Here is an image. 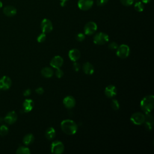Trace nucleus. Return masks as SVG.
Segmentation results:
<instances>
[{"label": "nucleus", "instance_id": "37", "mask_svg": "<svg viewBox=\"0 0 154 154\" xmlns=\"http://www.w3.org/2000/svg\"><path fill=\"white\" fill-rule=\"evenodd\" d=\"M151 0H141V1L143 3V4H147L149 3L150 2Z\"/></svg>", "mask_w": 154, "mask_h": 154}, {"label": "nucleus", "instance_id": "25", "mask_svg": "<svg viewBox=\"0 0 154 154\" xmlns=\"http://www.w3.org/2000/svg\"><path fill=\"white\" fill-rule=\"evenodd\" d=\"M8 132V128L5 125H2L0 126V135L1 136H5L6 135H7Z\"/></svg>", "mask_w": 154, "mask_h": 154}, {"label": "nucleus", "instance_id": "11", "mask_svg": "<svg viewBox=\"0 0 154 154\" xmlns=\"http://www.w3.org/2000/svg\"><path fill=\"white\" fill-rule=\"evenodd\" d=\"M17 119V116L16 112L14 111H11L8 112L6 114V116L4 118V121L8 125H11L14 123L16 122Z\"/></svg>", "mask_w": 154, "mask_h": 154}, {"label": "nucleus", "instance_id": "36", "mask_svg": "<svg viewBox=\"0 0 154 154\" xmlns=\"http://www.w3.org/2000/svg\"><path fill=\"white\" fill-rule=\"evenodd\" d=\"M69 0H60V4L62 7H64L66 5V3L67 1H68Z\"/></svg>", "mask_w": 154, "mask_h": 154}, {"label": "nucleus", "instance_id": "2", "mask_svg": "<svg viewBox=\"0 0 154 154\" xmlns=\"http://www.w3.org/2000/svg\"><path fill=\"white\" fill-rule=\"evenodd\" d=\"M154 106V96L153 95H148L142 99L140 102V106L141 109L145 112H150Z\"/></svg>", "mask_w": 154, "mask_h": 154}, {"label": "nucleus", "instance_id": "18", "mask_svg": "<svg viewBox=\"0 0 154 154\" xmlns=\"http://www.w3.org/2000/svg\"><path fill=\"white\" fill-rule=\"evenodd\" d=\"M68 55L70 60L72 61H78L81 57V53L77 49H72L70 50Z\"/></svg>", "mask_w": 154, "mask_h": 154}, {"label": "nucleus", "instance_id": "3", "mask_svg": "<svg viewBox=\"0 0 154 154\" xmlns=\"http://www.w3.org/2000/svg\"><path fill=\"white\" fill-rule=\"evenodd\" d=\"M109 41V36L106 33L100 32H98L93 37L94 43L99 45H102L106 43Z\"/></svg>", "mask_w": 154, "mask_h": 154}, {"label": "nucleus", "instance_id": "22", "mask_svg": "<svg viewBox=\"0 0 154 154\" xmlns=\"http://www.w3.org/2000/svg\"><path fill=\"white\" fill-rule=\"evenodd\" d=\"M34 141V137L32 134H28L25 135L23 138V143L26 146L29 145Z\"/></svg>", "mask_w": 154, "mask_h": 154}, {"label": "nucleus", "instance_id": "5", "mask_svg": "<svg viewBox=\"0 0 154 154\" xmlns=\"http://www.w3.org/2000/svg\"><path fill=\"white\" fill-rule=\"evenodd\" d=\"M130 120L133 124L135 125H141L144 122L145 115L142 112H137L132 114Z\"/></svg>", "mask_w": 154, "mask_h": 154}, {"label": "nucleus", "instance_id": "8", "mask_svg": "<svg viewBox=\"0 0 154 154\" xmlns=\"http://www.w3.org/2000/svg\"><path fill=\"white\" fill-rule=\"evenodd\" d=\"M41 29L43 32L46 34L49 33L53 29V25L52 22L48 19H43L40 24Z\"/></svg>", "mask_w": 154, "mask_h": 154}, {"label": "nucleus", "instance_id": "33", "mask_svg": "<svg viewBox=\"0 0 154 154\" xmlns=\"http://www.w3.org/2000/svg\"><path fill=\"white\" fill-rule=\"evenodd\" d=\"M80 67H80V64L78 63H77L76 61H74V63L73 64V70L75 72H78L79 70V69H80Z\"/></svg>", "mask_w": 154, "mask_h": 154}, {"label": "nucleus", "instance_id": "29", "mask_svg": "<svg viewBox=\"0 0 154 154\" xmlns=\"http://www.w3.org/2000/svg\"><path fill=\"white\" fill-rule=\"evenodd\" d=\"M134 0H120V2L125 6H130L133 4Z\"/></svg>", "mask_w": 154, "mask_h": 154}, {"label": "nucleus", "instance_id": "9", "mask_svg": "<svg viewBox=\"0 0 154 154\" xmlns=\"http://www.w3.org/2000/svg\"><path fill=\"white\" fill-rule=\"evenodd\" d=\"M94 3V0H78V6L79 8L83 11L90 10Z\"/></svg>", "mask_w": 154, "mask_h": 154}, {"label": "nucleus", "instance_id": "23", "mask_svg": "<svg viewBox=\"0 0 154 154\" xmlns=\"http://www.w3.org/2000/svg\"><path fill=\"white\" fill-rule=\"evenodd\" d=\"M17 154H29L31 153L28 147L26 146H20L16 150Z\"/></svg>", "mask_w": 154, "mask_h": 154}, {"label": "nucleus", "instance_id": "24", "mask_svg": "<svg viewBox=\"0 0 154 154\" xmlns=\"http://www.w3.org/2000/svg\"><path fill=\"white\" fill-rule=\"evenodd\" d=\"M144 8V4L141 1H136L134 4V9L138 12H141Z\"/></svg>", "mask_w": 154, "mask_h": 154}, {"label": "nucleus", "instance_id": "30", "mask_svg": "<svg viewBox=\"0 0 154 154\" xmlns=\"http://www.w3.org/2000/svg\"><path fill=\"white\" fill-rule=\"evenodd\" d=\"M56 71H55V76L58 78H61V77H63V75H64V73H63V71L60 69V68H58V69H56Z\"/></svg>", "mask_w": 154, "mask_h": 154}, {"label": "nucleus", "instance_id": "27", "mask_svg": "<svg viewBox=\"0 0 154 154\" xmlns=\"http://www.w3.org/2000/svg\"><path fill=\"white\" fill-rule=\"evenodd\" d=\"M46 38V34L42 32L40 34H39L38 36L37 37V42H39V43H43V42H44L45 41Z\"/></svg>", "mask_w": 154, "mask_h": 154}, {"label": "nucleus", "instance_id": "13", "mask_svg": "<svg viewBox=\"0 0 154 154\" xmlns=\"http://www.w3.org/2000/svg\"><path fill=\"white\" fill-rule=\"evenodd\" d=\"M63 104L64 106L68 109L73 108L76 104V101L75 98L72 96H67L65 97L63 99Z\"/></svg>", "mask_w": 154, "mask_h": 154}, {"label": "nucleus", "instance_id": "6", "mask_svg": "<svg viewBox=\"0 0 154 154\" xmlns=\"http://www.w3.org/2000/svg\"><path fill=\"white\" fill-rule=\"evenodd\" d=\"M51 152L55 154H61L63 153L64 146L63 143L58 140L54 141L51 146Z\"/></svg>", "mask_w": 154, "mask_h": 154}, {"label": "nucleus", "instance_id": "38", "mask_svg": "<svg viewBox=\"0 0 154 154\" xmlns=\"http://www.w3.org/2000/svg\"><path fill=\"white\" fill-rule=\"evenodd\" d=\"M2 7V2L0 1V8H1Z\"/></svg>", "mask_w": 154, "mask_h": 154}, {"label": "nucleus", "instance_id": "14", "mask_svg": "<svg viewBox=\"0 0 154 154\" xmlns=\"http://www.w3.org/2000/svg\"><path fill=\"white\" fill-rule=\"evenodd\" d=\"M144 123H145V127L147 130L150 131L152 129L153 125V120L150 112L145 113V120Z\"/></svg>", "mask_w": 154, "mask_h": 154}, {"label": "nucleus", "instance_id": "34", "mask_svg": "<svg viewBox=\"0 0 154 154\" xmlns=\"http://www.w3.org/2000/svg\"><path fill=\"white\" fill-rule=\"evenodd\" d=\"M35 93L38 94H42L44 93V89L42 87H38L35 89Z\"/></svg>", "mask_w": 154, "mask_h": 154}, {"label": "nucleus", "instance_id": "26", "mask_svg": "<svg viewBox=\"0 0 154 154\" xmlns=\"http://www.w3.org/2000/svg\"><path fill=\"white\" fill-rule=\"evenodd\" d=\"M111 106L114 110H118L120 108V105L117 99H113L111 103Z\"/></svg>", "mask_w": 154, "mask_h": 154}, {"label": "nucleus", "instance_id": "17", "mask_svg": "<svg viewBox=\"0 0 154 154\" xmlns=\"http://www.w3.org/2000/svg\"><path fill=\"white\" fill-rule=\"evenodd\" d=\"M3 13L4 14L8 17H12L16 15L17 13L16 8L11 5H7L3 9Z\"/></svg>", "mask_w": 154, "mask_h": 154}, {"label": "nucleus", "instance_id": "16", "mask_svg": "<svg viewBox=\"0 0 154 154\" xmlns=\"http://www.w3.org/2000/svg\"><path fill=\"white\" fill-rule=\"evenodd\" d=\"M105 94L108 97H112L117 94V88L114 85H109L105 88Z\"/></svg>", "mask_w": 154, "mask_h": 154}, {"label": "nucleus", "instance_id": "28", "mask_svg": "<svg viewBox=\"0 0 154 154\" xmlns=\"http://www.w3.org/2000/svg\"><path fill=\"white\" fill-rule=\"evenodd\" d=\"M85 38V35L84 34L79 32L76 35V40L78 42H82Z\"/></svg>", "mask_w": 154, "mask_h": 154}, {"label": "nucleus", "instance_id": "19", "mask_svg": "<svg viewBox=\"0 0 154 154\" xmlns=\"http://www.w3.org/2000/svg\"><path fill=\"white\" fill-rule=\"evenodd\" d=\"M82 70L84 73L87 75H92L94 72V68L93 66L89 62H86L83 64Z\"/></svg>", "mask_w": 154, "mask_h": 154}, {"label": "nucleus", "instance_id": "15", "mask_svg": "<svg viewBox=\"0 0 154 154\" xmlns=\"http://www.w3.org/2000/svg\"><path fill=\"white\" fill-rule=\"evenodd\" d=\"M34 102L32 99H26L23 102V112H30L34 108Z\"/></svg>", "mask_w": 154, "mask_h": 154}, {"label": "nucleus", "instance_id": "7", "mask_svg": "<svg viewBox=\"0 0 154 154\" xmlns=\"http://www.w3.org/2000/svg\"><path fill=\"white\" fill-rule=\"evenodd\" d=\"M97 24L93 21H90L87 22L84 28V34L87 35H91L95 33V32L97 31Z\"/></svg>", "mask_w": 154, "mask_h": 154}, {"label": "nucleus", "instance_id": "20", "mask_svg": "<svg viewBox=\"0 0 154 154\" xmlns=\"http://www.w3.org/2000/svg\"><path fill=\"white\" fill-rule=\"evenodd\" d=\"M41 74L45 78H50L53 76L54 72L52 68L49 67H45L42 69Z\"/></svg>", "mask_w": 154, "mask_h": 154}, {"label": "nucleus", "instance_id": "12", "mask_svg": "<svg viewBox=\"0 0 154 154\" xmlns=\"http://www.w3.org/2000/svg\"><path fill=\"white\" fill-rule=\"evenodd\" d=\"M63 58L60 55H56L50 61V65L52 67L55 69L60 68L63 64Z\"/></svg>", "mask_w": 154, "mask_h": 154}, {"label": "nucleus", "instance_id": "39", "mask_svg": "<svg viewBox=\"0 0 154 154\" xmlns=\"http://www.w3.org/2000/svg\"><path fill=\"white\" fill-rule=\"evenodd\" d=\"M134 1H135V2H136V1H140V0H134Z\"/></svg>", "mask_w": 154, "mask_h": 154}, {"label": "nucleus", "instance_id": "31", "mask_svg": "<svg viewBox=\"0 0 154 154\" xmlns=\"http://www.w3.org/2000/svg\"><path fill=\"white\" fill-rule=\"evenodd\" d=\"M118 45L117 44V43L114 42H111L109 45H108V48L109 49H111V50H116L118 48Z\"/></svg>", "mask_w": 154, "mask_h": 154}, {"label": "nucleus", "instance_id": "4", "mask_svg": "<svg viewBox=\"0 0 154 154\" xmlns=\"http://www.w3.org/2000/svg\"><path fill=\"white\" fill-rule=\"evenodd\" d=\"M116 54L120 58H127L130 53L129 47L125 44L120 45L118 46L116 49Z\"/></svg>", "mask_w": 154, "mask_h": 154}, {"label": "nucleus", "instance_id": "32", "mask_svg": "<svg viewBox=\"0 0 154 154\" xmlns=\"http://www.w3.org/2000/svg\"><path fill=\"white\" fill-rule=\"evenodd\" d=\"M109 0H96V3L98 6H103L105 5Z\"/></svg>", "mask_w": 154, "mask_h": 154}, {"label": "nucleus", "instance_id": "21", "mask_svg": "<svg viewBox=\"0 0 154 154\" xmlns=\"http://www.w3.org/2000/svg\"><path fill=\"white\" fill-rule=\"evenodd\" d=\"M56 135V132L54 128L49 127L45 132V137L46 139L49 140H51L55 138Z\"/></svg>", "mask_w": 154, "mask_h": 154}, {"label": "nucleus", "instance_id": "35", "mask_svg": "<svg viewBox=\"0 0 154 154\" xmlns=\"http://www.w3.org/2000/svg\"><path fill=\"white\" fill-rule=\"evenodd\" d=\"M31 93V91L30 89H26L24 91H23V95L25 96H29Z\"/></svg>", "mask_w": 154, "mask_h": 154}, {"label": "nucleus", "instance_id": "10", "mask_svg": "<svg viewBox=\"0 0 154 154\" xmlns=\"http://www.w3.org/2000/svg\"><path fill=\"white\" fill-rule=\"evenodd\" d=\"M12 84L11 79L7 76H3L0 79V89L2 90H8Z\"/></svg>", "mask_w": 154, "mask_h": 154}, {"label": "nucleus", "instance_id": "1", "mask_svg": "<svg viewBox=\"0 0 154 154\" xmlns=\"http://www.w3.org/2000/svg\"><path fill=\"white\" fill-rule=\"evenodd\" d=\"M61 130L67 135H73L78 130L77 124L72 120L66 119L61 122Z\"/></svg>", "mask_w": 154, "mask_h": 154}]
</instances>
